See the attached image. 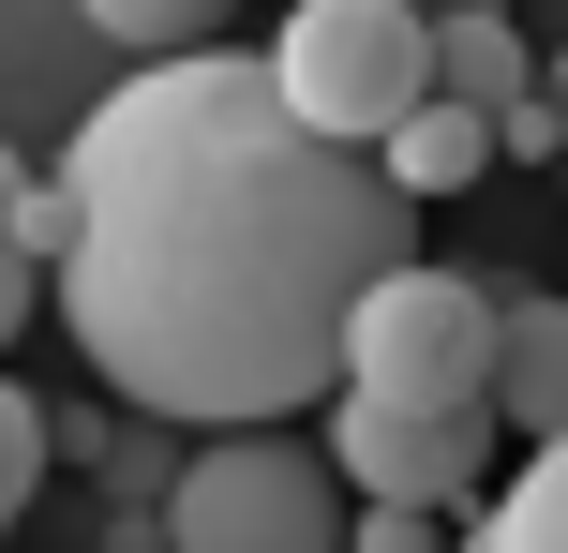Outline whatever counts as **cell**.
Masks as SVG:
<instances>
[{
    "label": "cell",
    "instance_id": "obj_7",
    "mask_svg": "<svg viewBox=\"0 0 568 553\" xmlns=\"http://www.w3.org/2000/svg\"><path fill=\"white\" fill-rule=\"evenodd\" d=\"M374 165H389V195H404V209L479 195V180H494V120H479V105H404V135L374 150Z\"/></svg>",
    "mask_w": 568,
    "mask_h": 553
},
{
    "label": "cell",
    "instance_id": "obj_10",
    "mask_svg": "<svg viewBox=\"0 0 568 553\" xmlns=\"http://www.w3.org/2000/svg\"><path fill=\"white\" fill-rule=\"evenodd\" d=\"M90 30H105L120 60H195V45H225V0H75Z\"/></svg>",
    "mask_w": 568,
    "mask_h": 553
},
{
    "label": "cell",
    "instance_id": "obj_15",
    "mask_svg": "<svg viewBox=\"0 0 568 553\" xmlns=\"http://www.w3.org/2000/svg\"><path fill=\"white\" fill-rule=\"evenodd\" d=\"M419 16H509V0H419Z\"/></svg>",
    "mask_w": 568,
    "mask_h": 553
},
{
    "label": "cell",
    "instance_id": "obj_17",
    "mask_svg": "<svg viewBox=\"0 0 568 553\" xmlns=\"http://www.w3.org/2000/svg\"><path fill=\"white\" fill-rule=\"evenodd\" d=\"M464 553H479V539H464Z\"/></svg>",
    "mask_w": 568,
    "mask_h": 553
},
{
    "label": "cell",
    "instance_id": "obj_2",
    "mask_svg": "<svg viewBox=\"0 0 568 553\" xmlns=\"http://www.w3.org/2000/svg\"><path fill=\"white\" fill-rule=\"evenodd\" d=\"M494 329H509L494 285L404 255L389 285L344 315V389H359V404H404V419H479L494 404Z\"/></svg>",
    "mask_w": 568,
    "mask_h": 553
},
{
    "label": "cell",
    "instance_id": "obj_16",
    "mask_svg": "<svg viewBox=\"0 0 568 553\" xmlns=\"http://www.w3.org/2000/svg\"><path fill=\"white\" fill-rule=\"evenodd\" d=\"M539 90H554V105H568V45H554V60H539Z\"/></svg>",
    "mask_w": 568,
    "mask_h": 553
},
{
    "label": "cell",
    "instance_id": "obj_9",
    "mask_svg": "<svg viewBox=\"0 0 568 553\" xmlns=\"http://www.w3.org/2000/svg\"><path fill=\"white\" fill-rule=\"evenodd\" d=\"M479 553H568V434H539L479 509Z\"/></svg>",
    "mask_w": 568,
    "mask_h": 553
},
{
    "label": "cell",
    "instance_id": "obj_12",
    "mask_svg": "<svg viewBox=\"0 0 568 553\" xmlns=\"http://www.w3.org/2000/svg\"><path fill=\"white\" fill-rule=\"evenodd\" d=\"M30 494H45V404L0 375V539H16V509H30Z\"/></svg>",
    "mask_w": 568,
    "mask_h": 553
},
{
    "label": "cell",
    "instance_id": "obj_13",
    "mask_svg": "<svg viewBox=\"0 0 568 553\" xmlns=\"http://www.w3.org/2000/svg\"><path fill=\"white\" fill-rule=\"evenodd\" d=\"M494 165H568V105L554 90H524V105L494 120Z\"/></svg>",
    "mask_w": 568,
    "mask_h": 553
},
{
    "label": "cell",
    "instance_id": "obj_5",
    "mask_svg": "<svg viewBox=\"0 0 568 553\" xmlns=\"http://www.w3.org/2000/svg\"><path fill=\"white\" fill-rule=\"evenodd\" d=\"M329 464L359 509H434V524H464V509H494V404L479 419H404V404H359V389H329Z\"/></svg>",
    "mask_w": 568,
    "mask_h": 553
},
{
    "label": "cell",
    "instance_id": "obj_14",
    "mask_svg": "<svg viewBox=\"0 0 568 553\" xmlns=\"http://www.w3.org/2000/svg\"><path fill=\"white\" fill-rule=\"evenodd\" d=\"M344 553H449V524H434V509H359Z\"/></svg>",
    "mask_w": 568,
    "mask_h": 553
},
{
    "label": "cell",
    "instance_id": "obj_6",
    "mask_svg": "<svg viewBox=\"0 0 568 553\" xmlns=\"http://www.w3.org/2000/svg\"><path fill=\"white\" fill-rule=\"evenodd\" d=\"M494 434H568V299H509L494 329Z\"/></svg>",
    "mask_w": 568,
    "mask_h": 553
},
{
    "label": "cell",
    "instance_id": "obj_1",
    "mask_svg": "<svg viewBox=\"0 0 568 553\" xmlns=\"http://www.w3.org/2000/svg\"><path fill=\"white\" fill-rule=\"evenodd\" d=\"M75 359L135 419L284 434L344 389V315L419 255V209L374 150H329L270 90V60L195 45L135 60L75 120L60 180L30 195Z\"/></svg>",
    "mask_w": 568,
    "mask_h": 553
},
{
    "label": "cell",
    "instance_id": "obj_11",
    "mask_svg": "<svg viewBox=\"0 0 568 553\" xmlns=\"http://www.w3.org/2000/svg\"><path fill=\"white\" fill-rule=\"evenodd\" d=\"M30 195H45V180L0 150V345H16V329H30V299H45V239H30Z\"/></svg>",
    "mask_w": 568,
    "mask_h": 553
},
{
    "label": "cell",
    "instance_id": "obj_4",
    "mask_svg": "<svg viewBox=\"0 0 568 553\" xmlns=\"http://www.w3.org/2000/svg\"><path fill=\"white\" fill-rule=\"evenodd\" d=\"M165 553H344V479L300 434H210L165 479Z\"/></svg>",
    "mask_w": 568,
    "mask_h": 553
},
{
    "label": "cell",
    "instance_id": "obj_8",
    "mask_svg": "<svg viewBox=\"0 0 568 553\" xmlns=\"http://www.w3.org/2000/svg\"><path fill=\"white\" fill-rule=\"evenodd\" d=\"M524 90H539V45H524L509 16H434V105H479V120H509Z\"/></svg>",
    "mask_w": 568,
    "mask_h": 553
},
{
    "label": "cell",
    "instance_id": "obj_3",
    "mask_svg": "<svg viewBox=\"0 0 568 553\" xmlns=\"http://www.w3.org/2000/svg\"><path fill=\"white\" fill-rule=\"evenodd\" d=\"M270 90L329 150H389L404 105H434V16L419 0H300L270 30Z\"/></svg>",
    "mask_w": 568,
    "mask_h": 553
}]
</instances>
